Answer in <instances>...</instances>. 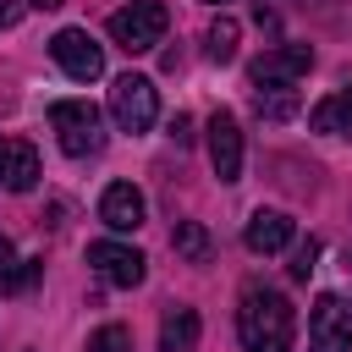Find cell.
Instances as JSON below:
<instances>
[{
	"label": "cell",
	"mask_w": 352,
	"mask_h": 352,
	"mask_svg": "<svg viewBox=\"0 0 352 352\" xmlns=\"http://www.w3.org/2000/svg\"><path fill=\"white\" fill-rule=\"evenodd\" d=\"M314 258H319V242H302V248L292 253V280H308V275H314Z\"/></svg>",
	"instance_id": "obj_19"
},
{
	"label": "cell",
	"mask_w": 352,
	"mask_h": 352,
	"mask_svg": "<svg viewBox=\"0 0 352 352\" xmlns=\"http://www.w3.org/2000/svg\"><path fill=\"white\" fill-rule=\"evenodd\" d=\"M170 138H176V143H192V116H176V121H170Z\"/></svg>",
	"instance_id": "obj_21"
},
{
	"label": "cell",
	"mask_w": 352,
	"mask_h": 352,
	"mask_svg": "<svg viewBox=\"0 0 352 352\" xmlns=\"http://www.w3.org/2000/svg\"><path fill=\"white\" fill-rule=\"evenodd\" d=\"M88 352H132V330L126 324H99L88 336Z\"/></svg>",
	"instance_id": "obj_18"
},
{
	"label": "cell",
	"mask_w": 352,
	"mask_h": 352,
	"mask_svg": "<svg viewBox=\"0 0 352 352\" xmlns=\"http://www.w3.org/2000/svg\"><path fill=\"white\" fill-rule=\"evenodd\" d=\"M154 116H160V88L148 82V77H138V72H126V77H116L110 82V121L121 126V132H148L154 126Z\"/></svg>",
	"instance_id": "obj_4"
},
{
	"label": "cell",
	"mask_w": 352,
	"mask_h": 352,
	"mask_svg": "<svg viewBox=\"0 0 352 352\" xmlns=\"http://www.w3.org/2000/svg\"><path fill=\"white\" fill-rule=\"evenodd\" d=\"M236 38H242V22H236V16H226V11H220V16H214V22H209V33H204V55H209V60H220V66H226V60H236Z\"/></svg>",
	"instance_id": "obj_14"
},
{
	"label": "cell",
	"mask_w": 352,
	"mask_h": 352,
	"mask_svg": "<svg viewBox=\"0 0 352 352\" xmlns=\"http://www.w3.org/2000/svg\"><path fill=\"white\" fill-rule=\"evenodd\" d=\"M50 126H55V138H60V148L72 160H88V154L104 148V121H99V110L88 99H55L50 104Z\"/></svg>",
	"instance_id": "obj_2"
},
{
	"label": "cell",
	"mask_w": 352,
	"mask_h": 352,
	"mask_svg": "<svg viewBox=\"0 0 352 352\" xmlns=\"http://www.w3.org/2000/svg\"><path fill=\"white\" fill-rule=\"evenodd\" d=\"M236 336L248 352H286L292 346V302L270 286H248L236 308Z\"/></svg>",
	"instance_id": "obj_1"
},
{
	"label": "cell",
	"mask_w": 352,
	"mask_h": 352,
	"mask_svg": "<svg viewBox=\"0 0 352 352\" xmlns=\"http://www.w3.org/2000/svg\"><path fill=\"white\" fill-rule=\"evenodd\" d=\"M292 236H297V226H292V214H280V209H253L248 226H242L248 253H280Z\"/></svg>",
	"instance_id": "obj_12"
},
{
	"label": "cell",
	"mask_w": 352,
	"mask_h": 352,
	"mask_svg": "<svg viewBox=\"0 0 352 352\" xmlns=\"http://www.w3.org/2000/svg\"><path fill=\"white\" fill-rule=\"evenodd\" d=\"M170 242H176V253H182L187 264H209V253H214V242H209V231H204L198 220H182Z\"/></svg>",
	"instance_id": "obj_15"
},
{
	"label": "cell",
	"mask_w": 352,
	"mask_h": 352,
	"mask_svg": "<svg viewBox=\"0 0 352 352\" xmlns=\"http://www.w3.org/2000/svg\"><path fill=\"white\" fill-rule=\"evenodd\" d=\"M165 28H170V11H165L160 0H132V6H121V11L110 16V38H116L126 55H148V50L165 38Z\"/></svg>",
	"instance_id": "obj_3"
},
{
	"label": "cell",
	"mask_w": 352,
	"mask_h": 352,
	"mask_svg": "<svg viewBox=\"0 0 352 352\" xmlns=\"http://www.w3.org/2000/svg\"><path fill=\"white\" fill-rule=\"evenodd\" d=\"M38 275H44V258H16V264L0 275V297H16V292H28Z\"/></svg>",
	"instance_id": "obj_17"
},
{
	"label": "cell",
	"mask_w": 352,
	"mask_h": 352,
	"mask_svg": "<svg viewBox=\"0 0 352 352\" xmlns=\"http://www.w3.org/2000/svg\"><path fill=\"white\" fill-rule=\"evenodd\" d=\"M204 132H209V165H214V176L220 182H242V126H236V116L214 110Z\"/></svg>",
	"instance_id": "obj_9"
},
{
	"label": "cell",
	"mask_w": 352,
	"mask_h": 352,
	"mask_svg": "<svg viewBox=\"0 0 352 352\" xmlns=\"http://www.w3.org/2000/svg\"><path fill=\"white\" fill-rule=\"evenodd\" d=\"M198 330H204L198 308H187V302L165 308V319H160V352H198Z\"/></svg>",
	"instance_id": "obj_13"
},
{
	"label": "cell",
	"mask_w": 352,
	"mask_h": 352,
	"mask_svg": "<svg viewBox=\"0 0 352 352\" xmlns=\"http://www.w3.org/2000/svg\"><path fill=\"white\" fill-rule=\"evenodd\" d=\"M88 264H94L110 286H143V275H148V258H143L132 242H116V236L88 242Z\"/></svg>",
	"instance_id": "obj_7"
},
{
	"label": "cell",
	"mask_w": 352,
	"mask_h": 352,
	"mask_svg": "<svg viewBox=\"0 0 352 352\" xmlns=\"http://www.w3.org/2000/svg\"><path fill=\"white\" fill-rule=\"evenodd\" d=\"M209 6H226V0H209Z\"/></svg>",
	"instance_id": "obj_25"
},
{
	"label": "cell",
	"mask_w": 352,
	"mask_h": 352,
	"mask_svg": "<svg viewBox=\"0 0 352 352\" xmlns=\"http://www.w3.org/2000/svg\"><path fill=\"white\" fill-rule=\"evenodd\" d=\"M308 352H352V314L336 292H319L308 308Z\"/></svg>",
	"instance_id": "obj_6"
},
{
	"label": "cell",
	"mask_w": 352,
	"mask_h": 352,
	"mask_svg": "<svg viewBox=\"0 0 352 352\" xmlns=\"http://www.w3.org/2000/svg\"><path fill=\"white\" fill-rule=\"evenodd\" d=\"M330 110H336V132H352V88L330 94Z\"/></svg>",
	"instance_id": "obj_20"
},
{
	"label": "cell",
	"mask_w": 352,
	"mask_h": 352,
	"mask_svg": "<svg viewBox=\"0 0 352 352\" xmlns=\"http://www.w3.org/2000/svg\"><path fill=\"white\" fill-rule=\"evenodd\" d=\"M6 22H16V6H6V0H0V28H6Z\"/></svg>",
	"instance_id": "obj_23"
},
{
	"label": "cell",
	"mask_w": 352,
	"mask_h": 352,
	"mask_svg": "<svg viewBox=\"0 0 352 352\" xmlns=\"http://www.w3.org/2000/svg\"><path fill=\"white\" fill-rule=\"evenodd\" d=\"M28 6H38V11H55V6H66V0H28Z\"/></svg>",
	"instance_id": "obj_24"
},
{
	"label": "cell",
	"mask_w": 352,
	"mask_h": 352,
	"mask_svg": "<svg viewBox=\"0 0 352 352\" xmlns=\"http://www.w3.org/2000/svg\"><path fill=\"white\" fill-rule=\"evenodd\" d=\"M50 55H55V66H60L72 82L104 77V50H99V38H94L88 28H60V33L50 38Z\"/></svg>",
	"instance_id": "obj_5"
},
{
	"label": "cell",
	"mask_w": 352,
	"mask_h": 352,
	"mask_svg": "<svg viewBox=\"0 0 352 352\" xmlns=\"http://www.w3.org/2000/svg\"><path fill=\"white\" fill-rule=\"evenodd\" d=\"M0 187L6 192H33L38 187V148L22 138H0Z\"/></svg>",
	"instance_id": "obj_10"
},
{
	"label": "cell",
	"mask_w": 352,
	"mask_h": 352,
	"mask_svg": "<svg viewBox=\"0 0 352 352\" xmlns=\"http://www.w3.org/2000/svg\"><path fill=\"white\" fill-rule=\"evenodd\" d=\"M253 104L264 121H286V116H297V88H258Z\"/></svg>",
	"instance_id": "obj_16"
},
{
	"label": "cell",
	"mask_w": 352,
	"mask_h": 352,
	"mask_svg": "<svg viewBox=\"0 0 352 352\" xmlns=\"http://www.w3.org/2000/svg\"><path fill=\"white\" fill-rule=\"evenodd\" d=\"M143 192L132 187V182H110L104 192H99V220L110 226V231H138L143 226Z\"/></svg>",
	"instance_id": "obj_11"
},
{
	"label": "cell",
	"mask_w": 352,
	"mask_h": 352,
	"mask_svg": "<svg viewBox=\"0 0 352 352\" xmlns=\"http://www.w3.org/2000/svg\"><path fill=\"white\" fill-rule=\"evenodd\" d=\"M308 66H314V50H308V44H280V50L258 55V60L248 66V77H253V88H292Z\"/></svg>",
	"instance_id": "obj_8"
},
{
	"label": "cell",
	"mask_w": 352,
	"mask_h": 352,
	"mask_svg": "<svg viewBox=\"0 0 352 352\" xmlns=\"http://www.w3.org/2000/svg\"><path fill=\"white\" fill-rule=\"evenodd\" d=\"M346 314H352V308H346Z\"/></svg>",
	"instance_id": "obj_26"
},
{
	"label": "cell",
	"mask_w": 352,
	"mask_h": 352,
	"mask_svg": "<svg viewBox=\"0 0 352 352\" xmlns=\"http://www.w3.org/2000/svg\"><path fill=\"white\" fill-rule=\"evenodd\" d=\"M11 264H16V248H11V236H6V231H0V275H6V270H11Z\"/></svg>",
	"instance_id": "obj_22"
}]
</instances>
